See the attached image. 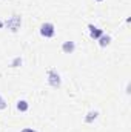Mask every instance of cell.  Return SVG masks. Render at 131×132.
I'll return each mask as SVG.
<instances>
[{
  "mask_svg": "<svg viewBox=\"0 0 131 132\" xmlns=\"http://www.w3.org/2000/svg\"><path fill=\"white\" fill-rule=\"evenodd\" d=\"M46 78H48V85H49L51 88H60V86H62V77H60V74L57 72V69L51 68V69L48 71V74H46Z\"/></svg>",
  "mask_w": 131,
  "mask_h": 132,
  "instance_id": "obj_1",
  "label": "cell"
},
{
  "mask_svg": "<svg viewBox=\"0 0 131 132\" xmlns=\"http://www.w3.org/2000/svg\"><path fill=\"white\" fill-rule=\"evenodd\" d=\"M39 32H40L42 37H45V38H53V37L56 35V26H54L51 22H45V23L40 25Z\"/></svg>",
  "mask_w": 131,
  "mask_h": 132,
  "instance_id": "obj_2",
  "label": "cell"
},
{
  "mask_svg": "<svg viewBox=\"0 0 131 132\" xmlns=\"http://www.w3.org/2000/svg\"><path fill=\"white\" fill-rule=\"evenodd\" d=\"M5 26L11 31V32H17L22 26V17L20 15H11L8 20H5Z\"/></svg>",
  "mask_w": 131,
  "mask_h": 132,
  "instance_id": "obj_3",
  "label": "cell"
},
{
  "mask_svg": "<svg viewBox=\"0 0 131 132\" xmlns=\"http://www.w3.org/2000/svg\"><path fill=\"white\" fill-rule=\"evenodd\" d=\"M88 29H90V37H91L93 40H99V37H102V35L105 34L103 29H100V28H97V26H94L93 23L88 25Z\"/></svg>",
  "mask_w": 131,
  "mask_h": 132,
  "instance_id": "obj_4",
  "label": "cell"
},
{
  "mask_svg": "<svg viewBox=\"0 0 131 132\" xmlns=\"http://www.w3.org/2000/svg\"><path fill=\"white\" fill-rule=\"evenodd\" d=\"M76 51V42L72 40H66L62 43V52L63 54H72Z\"/></svg>",
  "mask_w": 131,
  "mask_h": 132,
  "instance_id": "obj_5",
  "label": "cell"
},
{
  "mask_svg": "<svg viewBox=\"0 0 131 132\" xmlns=\"http://www.w3.org/2000/svg\"><path fill=\"white\" fill-rule=\"evenodd\" d=\"M97 117H99V111H90L86 115H85V123L86 125H91V123H94L96 120H97Z\"/></svg>",
  "mask_w": 131,
  "mask_h": 132,
  "instance_id": "obj_6",
  "label": "cell"
},
{
  "mask_svg": "<svg viewBox=\"0 0 131 132\" xmlns=\"http://www.w3.org/2000/svg\"><path fill=\"white\" fill-rule=\"evenodd\" d=\"M16 108H17V111H20V112H26V111L30 109V103H28L26 100L20 98V100H17Z\"/></svg>",
  "mask_w": 131,
  "mask_h": 132,
  "instance_id": "obj_7",
  "label": "cell"
},
{
  "mask_svg": "<svg viewBox=\"0 0 131 132\" xmlns=\"http://www.w3.org/2000/svg\"><path fill=\"white\" fill-rule=\"evenodd\" d=\"M110 43H111V35H110V34H103L102 37H99V46L105 48V46H108Z\"/></svg>",
  "mask_w": 131,
  "mask_h": 132,
  "instance_id": "obj_8",
  "label": "cell"
},
{
  "mask_svg": "<svg viewBox=\"0 0 131 132\" xmlns=\"http://www.w3.org/2000/svg\"><path fill=\"white\" fill-rule=\"evenodd\" d=\"M22 63H23V59H22L20 55H17V57L9 63V66H11V68H19V66H22Z\"/></svg>",
  "mask_w": 131,
  "mask_h": 132,
  "instance_id": "obj_9",
  "label": "cell"
},
{
  "mask_svg": "<svg viewBox=\"0 0 131 132\" xmlns=\"http://www.w3.org/2000/svg\"><path fill=\"white\" fill-rule=\"evenodd\" d=\"M6 108H8V103H6V100L0 95V111H3V109H6Z\"/></svg>",
  "mask_w": 131,
  "mask_h": 132,
  "instance_id": "obj_10",
  "label": "cell"
},
{
  "mask_svg": "<svg viewBox=\"0 0 131 132\" xmlns=\"http://www.w3.org/2000/svg\"><path fill=\"white\" fill-rule=\"evenodd\" d=\"M20 132H39V131H35V129H33V128H23Z\"/></svg>",
  "mask_w": 131,
  "mask_h": 132,
  "instance_id": "obj_11",
  "label": "cell"
},
{
  "mask_svg": "<svg viewBox=\"0 0 131 132\" xmlns=\"http://www.w3.org/2000/svg\"><path fill=\"white\" fill-rule=\"evenodd\" d=\"M5 28V22L3 20H0V29H3Z\"/></svg>",
  "mask_w": 131,
  "mask_h": 132,
  "instance_id": "obj_12",
  "label": "cell"
},
{
  "mask_svg": "<svg viewBox=\"0 0 131 132\" xmlns=\"http://www.w3.org/2000/svg\"><path fill=\"white\" fill-rule=\"evenodd\" d=\"M96 2H103V0H96Z\"/></svg>",
  "mask_w": 131,
  "mask_h": 132,
  "instance_id": "obj_13",
  "label": "cell"
}]
</instances>
